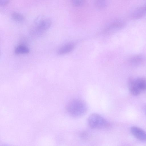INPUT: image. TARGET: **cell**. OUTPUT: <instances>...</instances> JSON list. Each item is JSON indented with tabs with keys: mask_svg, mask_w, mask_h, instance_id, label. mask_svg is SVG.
<instances>
[{
	"mask_svg": "<svg viewBox=\"0 0 146 146\" xmlns=\"http://www.w3.org/2000/svg\"><path fill=\"white\" fill-rule=\"evenodd\" d=\"M11 17L12 19L17 22H22L25 20L24 16L22 14L18 12H13L11 14Z\"/></svg>",
	"mask_w": 146,
	"mask_h": 146,
	"instance_id": "obj_12",
	"label": "cell"
},
{
	"mask_svg": "<svg viewBox=\"0 0 146 146\" xmlns=\"http://www.w3.org/2000/svg\"><path fill=\"white\" fill-rule=\"evenodd\" d=\"M131 131L133 135L136 138L142 141H146V132L140 128L132 126Z\"/></svg>",
	"mask_w": 146,
	"mask_h": 146,
	"instance_id": "obj_5",
	"label": "cell"
},
{
	"mask_svg": "<svg viewBox=\"0 0 146 146\" xmlns=\"http://www.w3.org/2000/svg\"><path fill=\"white\" fill-rule=\"evenodd\" d=\"M86 0H71V2L73 5L77 7H80L83 6Z\"/></svg>",
	"mask_w": 146,
	"mask_h": 146,
	"instance_id": "obj_13",
	"label": "cell"
},
{
	"mask_svg": "<svg viewBox=\"0 0 146 146\" xmlns=\"http://www.w3.org/2000/svg\"><path fill=\"white\" fill-rule=\"evenodd\" d=\"M87 122L90 127L94 129H105L108 128L110 125L106 119L96 113L90 115L88 118Z\"/></svg>",
	"mask_w": 146,
	"mask_h": 146,
	"instance_id": "obj_2",
	"label": "cell"
},
{
	"mask_svg": "<svg viewBox=\"0 0 146 146\" xmlns=\"http://www.w3.org/2000/svg\"><path fill=\"white\" fill-rule=\"evenodd\" d=\"M10 0H0V5L4 6L7 5L9 2Z\"/></svg>",
	"mask_w": 146,
	"mask_h": 146,
	"instance_id": "obj_15",
	"label": "cell"
},
{
	"mask_svg": "<svg viewBox=\"0 0 146 146\" xmlns=\"http://www.w3.org/2000/svg\"><path fill=\"white\" fill-rule=\"evenodd\" d=\"M125 25V22L121 20L117 19L109 22L105 26L103 33L108 34L120 29Z\"/></svg>",
	"mask_w": 146,
	"mask_h": 146,
	"instance_id": "obj_4",
	"label": "cell"
},
{
	"mask_svg": "<svg viewBox=\"0 0 146 146\" xmlns=\"http://www.w3.org/2000/svg\"><path fill=\"white\" fill-rule=\"evenodd\" d=\"M146 15V5L135 10L132 15V18L134 19H140Z\"/></svg>",
	"mask_w": 146,
	"mask_h": 146,
	"instance_id": "obj_6",
	"label": "cell"
},
{
	"mask_svg": "<svg viewBox=\"0 0 146 146\" xmlns=\"http://www.w3.org/2000/svg\"><path fill=\"white\" fill-rule=\"evenodd\" d=\"M129 90L131 93L134 96L138 95L141 91L136 86L135 80L131 78L129 80Z\"/></svg>",
	"mask_w": 146,
	"mask_h": 146,
	"instance_id": "obj_7",
	"label": "cell"
},
{
	"mask_svg": "<svg viewBox=\"0 0 146 146\" xmlns=\"http://www.w3.org/2000/svg\"><path fill=\"white\" fill-rule=\"evenodd\" d=\"M136 86L141 91L146 90V82L145 80L141 78H138L135 80Z\"/></svg>",
	"mask_w": 146,
	"mask_h": 146,
	"instance_id": "obj_9",
	"label": "cell"
},
{
	"mask_svg": "<svg viewBox=\"0 0 146 146\" xmlns=\"http://www.w3.org/2000/svg\"><path fill=\"white\" fill-rule=\"evenodd\" d=\"M35 26L33 31V33L40 35L48 29L50 27L52 21L48 17H39L35 21Z\"/></svg>",
	"mask_w": 146,
	"mask_h": 146,
	"instance_id": "obj_3",
	"label": "cell"
},
{
	"mask_svg": "<svg viewBox=\"0 0 146 146\" xmlns=\"http://www.w3.org/2000/svg\"><path fill=\"white\" fill-rule=\"evenodd\" d=\"M29 49L26 46L23 45H19L15 48V52L18 54H27L29 52Z\"/></svg>",
	"mask_w": 146,
	"mask_h": 146,
	"instance_id": "obj_10",
	"label": "cell"
},
{
	"mask_svg": "<svg viewBox=\"0 0 146 146\" xmlns=\"http://www.w3.org/2000/svg\"><path fill=\"white\" fill-rule=\"evenodd\" d=\"M142 60V57L139 56H135L132 57L130 60V62L133 64H137L140 63Z\"/></svg>",
	"mask_w": 146,
	"mask_h": 146,
	"instance_id": "obj_14",
	"label": "cell"
},
{
	"mask_svg": "<svg viewBox=\"0 0 146 146\" xmlns=\"http://www.w3.org/2000/svg\"><path fill=\"white\" fill-rule=\"evenodd\" d=\"M74 48L73 44L71 43L67 44L58 50L57 53L59 55H63L68 53L72 51Z\"/></svg>",
	"mask_w": 146,
	"mask_h": 146,
	"instance_id": "obj_8",
	"label": "cell"
},
{
	"mask_svg": "<svg viewBox=\"0 0 146 146\" xmlns=\"http://www.w3.org/2000/svg\"><path fill=\"white\" fill-rule=\"evenodd\" d=\"M68 113L71 116L78 117L84 115L87 110V106L85 102L80 99L71 100L66 106Z\"/></svg>",
	"mask_w": 146,
	"mask_h": 146,
	"instance_id": "obj_1",
	"label": "cell"
},
{
	"mask_svg": "<svg viewBox=\"0 0 146 146\" xmlns=\"http://www.w3.org/2000/svg\"><path fill=\"white\" fill-rule=\"evenodd\" d=\"M94 5L98 9H103L105 8L108 4V0H94Z\"/></svg>",
	"mask_w": 146,
	"mask_h": 146,
	"instance_id": "obj_11",
	"label": "cell"
}]
</instances>
